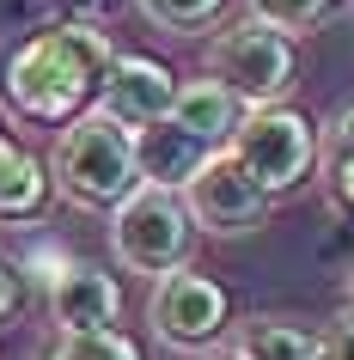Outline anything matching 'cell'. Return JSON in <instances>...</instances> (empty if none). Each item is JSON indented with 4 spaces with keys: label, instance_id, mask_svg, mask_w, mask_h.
<instances>
[{
    "label": "cell",
    "instance_id": "d6986e66",
    "mask_svg": "<svg viewBox=\"0 0 354 360\" xmlns=\"http://www.w3.org/2000/svg\"><path fill=\"white\" fill-rule=\"evenodd\" d=\"M317 348H324V360H354V305L336 311V318L317 330Z\"/></svg>",
    "mask_w": 354,
    "mask_h": 360
},
{
    "label": "cell",
    "instance_id": "9c48e42d",
    "mask_svg": "<svg viewBox=\"0 0 354 360\" xmlns=\"http://www.w3.org/2000/svg\"><path fill=\"white\" fill-rule=\"evenodd\" d=\"M49 318H56L61 336H92V330H116L122 318V287H116L110 269L98 263H61L49 275Z\"/></svg>",
    "mask_w": 354,
    "mask_h": 360
},
{
    "label": "cell",
    "instance_id": "ffe728a7",
    "mask_svg": "<svg viewBox=\"0 0 354 360\" xmlns=\"http://www.w3.org/2000/svg\"><path fill=\"white\" fill-rule=\"evenodd\" d=\"M324 177H330V195H336V202L354 208V159H348V165H336V171H324Z\"/></svg>",
    "mask_w": 354,
    "mask_h": 360
},
{
    "label": "cell",
    "instance_id": "277c9868",
    "mask_svg": "<svg viewBox=\"0 0 354 360\" xmlns=\"http://www.w3.org/2000/svg\"><path fill=\"white\" fill-rule=\"evenodd\" d=\"M208 74L220 79L226 92H239L251 110H269L293 92V74H299V56H293V37H281L257 19H239L214 31L208 43Z\"/></svg>",
    "mask_w": 354,
    "mask_h": 360
},
{
    "label": "cell",
    "instance_id": "4fadbf2b",
    "mask_svg": "<svg viewBox=\"0 0 354 360\" xmlns=\"http://www.w3.org/2000/svg\"><path fill=\"white\" fill-rule=\"evenodd\" d=\"M49 202V165H37L19 141L0 134V220H31Z\"/></svg>",
    "mask_w": 354,
    "mask_h": 360
},
{
    "label": "cell",
    "instance_id": "30bf717a",
    "mask_svg": "<svg viewBox=\"0 0 354 360\" xmlns=\"http://www.w3.org/2000/svg\"><path fill=\"white\" fill-rule=\"evenodd\" d=\"M244 116H251V104H244L239 92H226L214 74H202V79H177L171 122H177L184 134H196L208 153H226V147H232V134H239Z\"/></svg>",
    "mask_w": 354,
    "mask_h": 360
},
{
    "label": "cell",
    "instance_id": "e0dca14e",
    "mask_svg": "<svg viewBox=\"0 0 354 360\" xmlns=\"http://www.w3.org/2000/svg\"><path fill=\"white\" fill-rule=\"evenodd\" d=\"M354 159V104H342V110L317 129V171H336Z\"/></svg>",
    "mask_w": 354,
    "mask_h": 360
},
{
    "label": "cell",
    "instance_id": "3957f363",
    "mask_svg": "<svg viewBox=\"0 0 354 360\" xmlns=\"http://www.w3.org/2000/svg\"><path fill=\"white\" fill-rule=\"evenodd\" d=\"M110 250H116V263L129 269V275H153V281L189 269L196 220H189L184 195L177 190H147V184H141L122 208H110Z\"/></svg>",
    "mask_w": 354,
    "mask_h": 360
},
{
    "label": "cell",
    "instance_id": "ac0fdd59",
    "mask_svg": "<svg viewBox=\"0 0 354 360\" xmlns=\"http://www.w3.org/2000/svg\"><path fill=\"white\" fill-rule=\"evenodd\" d=\"M25 287H31L25 263H13V257L0 250V323H13V318H19V305H25Z\"/></svg>",
    "mask_w": 354,
    "mask_h": 360
},
{
    "label": "cell",
    "instance_id": "7402d4cb",
    "mask_svg": "<svg viewBox=\"0 0 354 360\" xmlns=\"http://www.w3.org/2000/svg\"><path fill=\"white\" fill-rule=\"evenodd\" d=\"M348 305H354V275H348Z\"/></svg>",
    "mask_w": 354,
    "mask_h": 360
},
{
    "label": "cell",
    "instance_id": "5bb4252c",
    "mask_svg": "<svg viewBox=\"0 0 354 360\" xmlns=\"http://www.w3.org/2000/svg\"><path fill=\"white\" fill-rule=\"evenodd\" d=\"M244 19L269 25L281 37H299V31H312V25L330 19V0H244Z\"/></svg>",
    "mask_w": 354,
    "mask_h": 360
},
{
    "label": "cell",
    "instance_id": "7a4b0ae2",
    "mask_svg": "<svg viewBox=\"0 0 354 360\" xmlns=\"http://www.w3.org/2000/svg\"><path fill=\"white\" fill-rule=\"evenodd\" d=\"M49 184H56L74 208H122L141 190L134 171V134H122L116 122H104L98 110L74 116L49 147Z\"/></svg>",
    "mask_w": 354,
    "mask_h": 360
},
{
    "label": "cell",
    "instance_id": "2e32d148",
    "mask_svg": "<svg viewBox=\"0 0 354 360\" xmlns=\"http://www.w3.org/2000/svg\"><path fill=\"white\" fill-rule=\"evenodd\" d=\"M43 360H141V348L122 330H92V336H56Z\"/></svg>",
    "mask_w": 354,
    "mask_h": 360
},
{
    "label": "cell",
    "instance_id": "ba28073f",
    "mask_svg": "<svg viewBox=\"0 0 354 360\" xmlns=\"http://www.w3.org/2000/svg\"><path fill=\"white\" fill-rule=\"evenodd\" d=\"M171 104H177L171 68H159L153 56H116L110 74H104V86H98L92 110L104 116V122H116L122 134H141V129H153V122H165Z\"/></svg>",
    "mask_w": 354,
    "mask_h": 360
},
{
    "label": "cell",
    "instance_id": "44dd1931",
    "mask_svg": "<svg viewBox=\"0 0 354 360\" xmlns=\"http://www.w3.org/2000/svg\"><path fill=\"white\" fill-rule=\"evenodd\" d=\"M74 6H86V13H104V6H110V0H74Z\"/></svg>",
    "mask_w": 354,
    "mask_h": 360
},
{
    "label": "cell",
    "instance_id": "5b68a950",
    "mask_svg": "<svg viewBox=\"0 0 354 360\" xmlns=\"http://www.w3.org/2000/svg\"><path fill=\"white\" fill-rule=\"evenodd\" d=\"M226 153H232V159L244 165V177L275 202V195L299 190V184L312 177V165H317V129L293 110V104H269V110H251L239 122V134H232V147H226Z\"/></svg>",
    "mask_w": 354,
    "mask_h": 360
},
{
    "label": "cell",
    "instance_id": "6da1fadb",
    "mask_svg": "<svg viewBox=\"0 0 354 360\" xmlns=\"http://www.w3.org/2000/svg\"><path fill=\"white\" fill-rule=\"evenodd\" d=\"M116 61V43L104 37V25L92 19H68V25H43L37 37H25L6 68H0V98L6 110L25 122H74L98 104V86Z\"/></svg>",
    "mask_w": 354,
    "mask_h": 360
},
{
    "label": "cell",
    "instance_id": "8992f818",
    "mask_svg": "<svg viewBox=\"0 0 354 360\" xmlns=\"http://www.w3.org/2000/svg\"><path fill=\"white\" fill-rule=\"evenodd\" d=\"M226 318H232V305H226V287L196 275V269H177L165 281H153V300H147V323L153 336L165 342V348H208V342L226 336Z\"/></svg>",
    "mask_w": 354,
    "mask_h": 360
},
{
    "label": "cell",
    "instance_id": "8fae6325",
    "mask_svg": "<svg viewBox=\"0 0 354 360\" xmlns=\"http://www.w3.org/2000/svg\"><path fill=\"white\" fill-rule=\"evenodd\" d=\"M208 159H214V153H208L196 134H184L171 116L134 134V171H141V184H147V190H177V195H184L189 177H196Z\"/></svg>",
    "mask_w": 354,
    "mask_h": 360
},
{
    "label": "cell",
    "instance_id": "52a82bcc",
    "mask_svg": "<svg viewBox=\"0 0 354 360\" xmlns=\"http://www.w3.org/2000/svg\"><path fill=\"white\" fill-rule=\"evenodd\" d=\"M184 208L196 220V232H214V238H244L269 220V195L244 177V165L232 153H214L184 190Z\"/></svg>",
    "mask_w": 354,
    "mask_h": 360
},
{
    "label": "cell",
    "instance_id": "7c38bea8",
    "mask_svg": "<svg viewBox=\"0 0 354 360\" xmlns=\"http://www.w3.org/2000/svg\"><path fill=\"white\" fill-rule=\"evenodd\" d=\"M232 360H324L317 330L293 318H244L232 330Z\"/></svg>",
    "mask_w": 354,
    "mask_h": 360
},
{
    "label": "cell",
    "instance_id": "9a60e30c",
    "mask_svg": "<svg viewBox=\"0 0 354 360\" xmlns=\"http://www.w3.org/2000/svg\"><path fill=\"white\" fill-rule=\"evenodd\" d=\"M220 6L226 0H134V13L147 25H159V31H202V25H214L220 19Z\"/></svg>",
    "mask_w": 354,
    "mask_h": 360
}]
</instances>
